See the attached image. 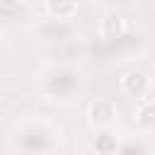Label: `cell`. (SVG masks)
<instances>
[{
	"instance_id": "cell-2",
	"label": "cell",
	"mask_w": 155,
	"mask_h": 155,
	"mask_svg": "<svg viewBox=\"0 0 155 155\" xmlns=\"http://www.w3.org/2000/svg\"><path fill=\"white\" fill-rule=\"evenodd\" d=\"M78 75L73 73V70H65V68H61V70H51L48 75H46V85H48V90H51V94H61V97H68L73 90H75V85H78Z\"/></svg>"
},
{
	"instance_id": "cell-3",
	"label": "cell",
	"mask_w": 155,
	"mask_h": 155,
	"mask_svg": "<svg viewBox=\"0 0 155 155\" xmlns=\"http://www.w3.org/2000/svg\"><path fill=\"white\" fill-rule=\"evenodd\" d=\"M87 116H90V124L97 126V128H109L114 116H116V107L111 99H94L87 109Z\"/></svg>"
},
{
	"instance_id": "cell-5",
	"label": "cell",
	"mask_w": 155,
	"mask_h": 155,
	"mask_svg": "<svg viewBox=\"0 0 155 155\" xmlns=\"http://www.w3.org/2000/svg\"><path fill=\"white\" fill-rule=\"evenodd\" d=\"M136 126L148 133V131H155V102L153 99H143L136 109Z\"/></svg>"
},
{
	"instance_id": "cell-9",
	"label": "cell",
	"mask_w": 155,
	"mask_h": 155,
	"mask_svg": "<svg viewBox=\"0 0 155 155\" xmlns=\"http://www.w3.org/2000/svg\"><path fill=\"white\" fill-rule=\"evenodd\" d=\"M44 34H46V39H63V36H68V34H70V27L65 24V19H58V24H53L51 29L46 27V29H44Z\"/></svg>"
},
{
	"instance_id": "cell-7",
	"label": "cell",
	"mask_w": 155,
	"mask_h": 155,
	"mask_svg": "<svg viewBox=\"0 0 155 155\" xmlns=\"http://www.w3.org/2000/svg\"><path fill=\"white\" fill-rule=\"evenodd\" d=\"M92 145H94V150L99 155H116V150H119V140L114 138V133L109 128H104L102 133H97V138H94Z\"/></svg>"
},
{
	"instance_id": "cell-1",
	"label": "cell",
	"mask_w": 155,
	"mask_h": 155,
	"mask_svg": "<svg viewBox=\"0 0 155 155\" xmlns=\"http://www.w3.org/2000/svg\"><path fill=\"white\" fill-rule=\"evenodd\" d=\"M150 78L140 70V68H131L121 75V90L131 97H138V99H145V94L150 92Z\"/></svg>"
},
{
	"instance_id": "cell-6",
	"label": "cell",
	"mask_w": 155,
	"mask_h": 155,
	"mask_svg": "<svg viewBox=\"0 0 155 155\" xmlns=\"http://www.w3.org/2000/svg\"><path fill=\"white\" fill-rule=\"evenodd\" d=\"M46 12L56 19H70L78 12V0H46Z\"/></svg>"
},
{
	"instance_id": "cell-8",
	"label": "cell",
	"mask_w": 155,
	"mask_h": 155,
	"mask_svg": "<svg viewBox=\"0 0 155 155\" xmlns=\"http://www.w3.org/2000/svg\"><path fill=\"white\" fill-rule=\"evenodd\" d=\"M116 155H148V150H145L143 140H126V143L116 150Z\"/></svg>"
},
{
	"instance_id": "cell-10",
	"label": "cell",
	"mask_w": 155,
	"mask_h": 155,
	"mask_svg": "<svg viewBox=\"0 0 155 155\" xmlns=\"http://www.w3.org/2000/svg\"><path fill=\"white\" fill-rule=\"evenodd\" d=\"M24 0H2V5H5V10H10V7H15V5H22Z\"/></svg>"
},
{
	"instance_id": "cell-4",
	"label": "cell",
	"mask_w": 155,
	"mask_h": 155,
	"mask_svg": "<svg viewBox=\"0 0 155 155\" xmlns=\"http://www.w3.org/2000/svg\"><path fill=\"white\" fill-rule=\"evenodd\" d=\"M99 34H102V39H107V41H111V44H116L119 39H124V36H126L124 17H121V15H116V12L104 15V17H102V22H99Z\"/></svg>"
}]
</instances>
